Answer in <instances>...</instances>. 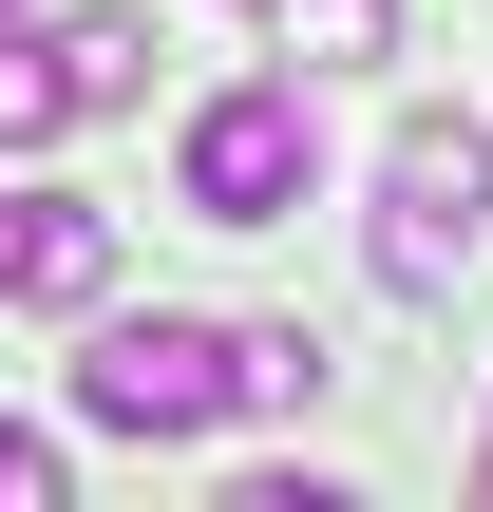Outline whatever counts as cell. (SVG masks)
<instances>
[{"instance_id": "1", "label": "cell", "mask_w": 493, "mask_h": 512, "mask_svg": "<svg viewBox=\"0 0 493 512\" xmlns=\"http://www.w3.org/2000/svg\"><path fill=\"white\" fill-rule=\"evenodd\" d=\"M76 418H95V437H133V456H171V437L247 418L228 323H190V304H95V342H76Z\"/></svg>"}, {"instance_id": "2", "label": "cell", "mask_w": 493, "mask_h": 512, "mask_svg": "<svg viewBox=\"0 0 493 512\" xmlns=\"http://www.w3.org/2000/svg\"><path fill=\"white\" fill-rule=\"evenodd\" d=\"M171 190H190V228H285V209L323 190V114H304V76H228V95H190Z\"/></svg>"}, {"instance_id": "3", "label": "cell", "mask_w": 493, "mask_h": 512, "mask_svg": "<svg viewBox=\"0 0 493 512\" xmlns=\"http://www.w3.org/2000/svg\"><path fill=\"white\" fill-rule=\"evenodd\" d=\"M475 247H493V133L475 114H399V152H380V285L456 304Z\"/></svg>"}, {"instance_id": "4", "label": "cell", "mask_w": 493, "mask_h": 512, "mask_svg": "<svg viewBox=\"0 0 493 512\" xmlns=\"http://www.w3.org/2000/svg\"><path fill=\"white\" fill-rule=\"evenodd\" d=\"M0 304H57V323H95V304H114V209H95V190H19Z\"/></svg>"}, {"instance_id": "5", "label": "cell", "mask_w": 493, "mask_h": 512, "mask_svg": "<svg viewBox=\"0 0 493 512\" xmlns=\"http://www.w3.org/2000/svg\"><path fill=\"white\" fill-rule=\"evenodd\" d=\"M57 95H76V114H133V95H152V0L57 19Z\"/></svg>"}, {"instance_id": "6", "label": "cell", "mask_w": 493, "mask_h": 512, "mask_svg": "<svg viewBox=\"0 0 493 512\" xmlns=\"http://www.w3.org/2000/svg\"><path fill=\"white\" fill-rule=\"evenodd\" d=\"M228 380H247V418H304L342 361H323V323H228Z\"/></svg>"}, {"instance_id": "7", "label": "cell", "mask_w": 493, "mask_h": 512, "mask_svg": "<svg viewBox=\"0 0 493 512\" xmlns=\"http://www.w3.org/2000/svg\"><path fill=\"white\" fill-rule=\"evenodd\" d=\"M285 19V57L304 76H361V57H399V0H266Z\"/></svg>"}, {"instance_id": "8", "label": "cell", "mask_w": 493, "mask_h": 512, "mask_svg": "<svg viewBox=\"0 0 493 512\" xmlns=\"http://www.w3.org/2000/svg\"><path fill=\"white\" fill-rule=\"evenodd\" d=\"M76 133V95H57V38H19L0 19V152H57Z\"/></svg>"}, {"instance_id": "9", "label": "cell", "mask_w": 493, "mask_h": 512, "mask_svg": "<svg viewBox=\"0 0 493 512\" xmlns=\"http://www.w3.org/2000/svg\"><path fill=\"white\" fill-rule=\"evenodd\" d=\"M57 494H76V456H57L38 418H0V512H57Z\"/></svg>"}, {"instance_id": "10", "label": "cell", "mask_w": 493, "mask_h": 512, "mask_svg": "<svg viewBox=\"0 0 493 512\" xmlns=\"http://www.w3.org/2000/svg\"><path fill=\"white\" fill-rule=\"evenodd\" d=\"M475 494H493V437H475Z\"/></svg>"}, {"instance_id": "11", "label": "cell", "mask_w": 493, "mask_h": 512, "mask_svg": "<svg viewBox=\"0 0 493 512\" xmlns=\"http://www.w3.org/2000/svg\"><path fill=\"white\" fill-rule=\"evenodd\" d=\"M0 247H19V209H0Z\"/></svg>"}, {"instance_id": "12", "label": "cell", "mask_w": 493, "mask_h": 512, "mask_svg": "<svg viewBox=\"0 0 493 512\" xmlns=\"http://www.w3.org/2000/svg\"><path fill=\"white\" fill-rule=\"evenodd\" d=\"M0 19H19V0H0Z\"/></svg>"}]
</instances>
